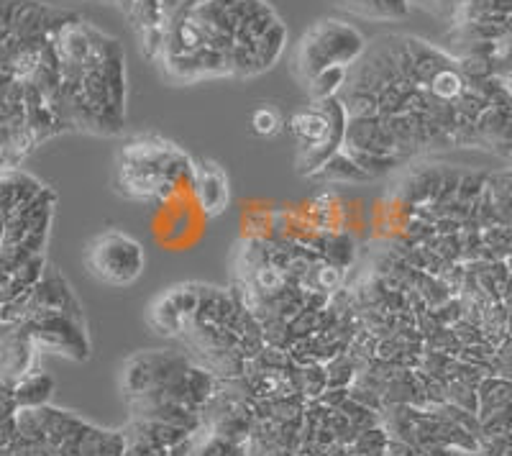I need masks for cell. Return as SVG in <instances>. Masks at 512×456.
Instances as JSON below:
<instances>
[{
    "instance_id": "obj_1",
    "label": "cell",
    "mask_w": 512,
    "mask_h": 456,
    "mask_svg": "<svg viewBox=\"0 0 512 456\" xmlns=\"http://www.w3.org/2000/svg\"><path fill=\"white\" fill-rule=\"evenodd\" d=\"M116 190L128 200L162 203L192 193V159L162 136H134L118 152Z\"/></svg>"
},
{
    "instance_id": "obj_2",
    "label": "cell",
    "mask_w": 512,
    "mask_h": 456,
    "mask_svg": "<svg viewBox=\"0 0 512 456\" xmlns=\"http://www.w3.org/2000/svg\"><path fill=\"white\" fill-rule=\"evenodd\" d=\"M346 126L349 113L338 95L328 100H310V106L292 113L285 129L295 141L297 172L313 180L323 170V164L344 149Z\"/></svg>"
},
{
    "instance_id": "obj_3",
    "label": "cell",
    "mask_w": 512,
    "mask_h": 456,
    "mask_svg": "<svg viewBox=\"0 0 512 456\" xmlns=\"http://www.w3.org/2000/svg\"><path fill=\"white\" fill-rule=\"evenodd\" d=\"M367 52V41L346 21L323 18L310 26L295 47V72L303 85L331 67H354Z\"/></svg>"
},
{
    "instance_id": "obj_4",
    "label": "cell",
    "mask_w": 512,
    "mask_h": 456,
    "mask_svg": "<svg viewBox=\"0 0 512 456\" xmlns=\"http://www.w3.org/2000/svg\"><path fill=\"white\" fill-rule=\"evenodd\" d=\"M144 246L118 228L93 236L85 246V267L103 285L128 287L144 275Z\"/></svg>"
},
{
    "instance_id": "obj_5",
    "label": "cell",
    "mask_w": 512,
    "mask_h": 456,
    "mask_svg": "<svg viewBox=\"0 0 512 456\" xmlns=\"http://www.w3.org/2000/svg\"><path fill=\"white\" fill-rule=\"evenodd\" d=\"M31 341L36 349L57 351L62 357H70L75 362H85L90 357V341L85 323L75 321L62 313H34L24 321Z\"/></svg>"
},
{
    "instance_id": "obj_6",
    "label": "cell",
    "mask_w": 512,
    "mask_h": 456,
    "mask_svg": "<svg viewBox=\"0 0 512 456\" xmlns=\"http://www.w3.org/2000/svg\"><path fill=\"white\" fill-rule=\"evenodd\" d=\"M192 198L205 218H216L231 203V182L218 162L200 159L192 162Z\"/></svg>"
},
{
    "instance_id": "obj_7",
    "label": "cell",
    "mask_w": 512,
    "mask_h": 456,
    "mask_svg": "<svg viewBox=\"0 0 512 456\" xmlns=\"http://www.w3.org/2000/svg\"><path fill=\"white\" fill-rule=\"evenodd\" d=\"M41 190H44V185L29 172L3 170L0 172V216L11 218L18 211H24Z\"/></svg>"
},
{
    "instance_id": "obj_8",
    "label": "cell",
    "mask_w": 512,
    "mask_h": 456,
    "mask_svg": "<svg viewBox=\"0 0 512 456\" xmlns=\"http://www.w3.org/2000/svg\"><path fill=\"white\" fill-rule=\"evenodd\" d=\"M146 321L162 336H182L187 328L185 313H182V308L177 305V300L172 298L169 290L157 295L152 300V305L146 308Z\"/></svg>"
},
{
    "instance_id": "obj_9",
    "label": "cell",
    "mask_w": 512,
    "mask_h": 456,
    "mask_svg": "<svg viewBox=\"0 0 512 456\" xmlns=\"http://www.w3.org/2000/svg\"><path fill=\"white\" fill-rule=\"evenodd\" d=\"M479 395V421L512 410V380L507 377H484L477 387Z\"/></svg>"
},
{
    "instance_id": "obj_10",
    "label": "cell",
    "mask_w": 512,
    "mask_h": 456,
    "mask_svg": "<svg viewBox=\"0 0 512 456\" xmlns=\"http://www.w3.org/2000/svg\"><path fill=\"white\" fill-rule=\"evenodd\" d=\"M54 392V380L41 372V369H31L29 375H24L21 380L13 385V398H16L18 410L21 408H44L49 405Z\"/></svg>"
},
{
    "instance_id": "obj_11",
    "label": "cell",
    "mask_w": 512,
    "mask_h": 456,
    "mask_svg": "<svg viewBox=\"0 0 512 456\" xmlns=\"http://www.w3.org/2000/svg\"><path fill=\"white\" fill-rule=\"evenodd\" d=\"M313 180L328 182V185H356V182H372V177L361 170L359 164L341 149L333 159L323 164V170L313 177Z\"/></svg>"
},
{
    "instance_id": "obj_12",
    "label": "cell",
    "mask_w": 512,
    "mask_h": 456,
    "mask_svg": "<svg viewBox=\"0 0 512 456\" xmlns=\"http://www.w3.org/2000/svg\"><path fill=\"white\" fill-rule=\"evenodd\" d=\"M292 382H295V392L303 395L305 400H318L323 392L328 390V372L326 364H305V367H292Z\"/></svg>"
},
{
    "instance_id": "obj_13",
    "label": "cell",
    "mask_w": 512,
    "mask_h": 456,
    "mask_svg": "<svg viewBox=\"0 0 512 456\" xmlns=\"http://www.w3.org/2000/svg\"><path fill=\"white\" fill-rule=\"evenodd\" d=\"M351 67H331V70H323L320 75H315L313 80L305 85L310 100H328L336 98L341 90H344L346 80H349Z\"/></svg>"
},
{
    "instance_id": "obj_14",
    "label": "cell",
    "mask_w": 512,
    "mask_h": 456,
    "mask_svg": "<svg viewBox=\"0 0 512 456\" xmlns=\"http://www.w3.org/2000/svg\"><path fill=\"white\" fill-rule=\"evenodd\" d=\"M285 118H282L280 108L272 106V103H259V106L251 111L249 126L256 136L262 139H269V136H277L282 129H285Z\"/></svg>"
},
{
    "instance_id": "obj_15",
    "label": "cell",
    "mask_w": 512,
    "mask_h": 456,
    "mask_svg": "<svg viewBox=\"0 0 512 456\" xmlns=\"http://www.w3.org/2000/svg\"><path fill=\"white\" fill-rule=\"evenodd\" d=\"M446 403L448 405H456L461 410H469L477 416L479 413V395H477V387L466 385L461 380H446Z\"/></svg>"
},
{
    "instance_id": "obj_16",
    "label": "cell",
    "mask_w": 512,
    "mask_h": 456,
    "mask_svg": "<svg viewBox=\"0 0 512 456\" xmlns=\"http://www.w3.org/2000/svg\"><path fill=\"white\" fill-rule=\"evenodd\" d=\"M3 231H6V218L0 216V244H3Z\"/></svg>"
}]
</instances>
